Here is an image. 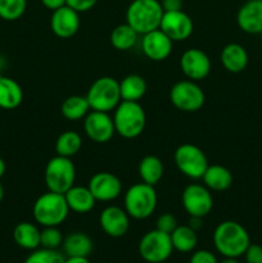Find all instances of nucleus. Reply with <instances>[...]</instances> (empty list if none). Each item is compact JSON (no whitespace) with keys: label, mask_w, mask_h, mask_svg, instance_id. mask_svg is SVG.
Returning a JSON list of instances; mask_svg holds the SVG:
<instances>
[{"label":"nucleus","mask_w":262,"mask_h":263,"mask_svg":"<svg viewBox=\"0 0 262 263\" xmlns=\"http://www.w3.org/2000/svg\"><path fill=\"white\" fill-rule=\"evenodd\" d=\"M180 68L188 80L200 81L211 72V59L207 54L198 48L188 49L180 58Z\"/></svg>","instance_id":"nucleus-14"},{"label":"nucleus","mask_w":262,"mask_h":263,"mask_svg":"<svg viewBox=\"0 0 262 263\" xmlns=\"http://www.w3.org/2000/svg\"><path fill=\"white\" fill-rule=\"evenodd\" d=\"M213 244L221 256L225 258H238L244 256L251 246L248 231L235 221H222L213 233Z\"/></svg>","instance_id":"nucleus-1"},{"label":"nucleus","mask_w":262,"mask_h":263,"mask_svg":"<svg viewBox=\"0 0 262 263\" xmlns=\"http://www.w3.org/2000/svg\"><path fill=\"white\" fill-rule=\"evenodd\" d=\"M27 0H0V18L8 22L17 21L25 14Z\"/></svg>","instance_id":"nucleus-32"},{"label":"nucleus","mask_w":262,"mask_h":263,"mask_svg":"<svg viewBox=\"0 0 262 263\" xmlns=\"http://www.w3.org/2000/svg\"><path fill=\"white\" fill-rule=\"evenodd\" d=\"M204 186L212 192H225L233 184V175L221 164L208 166L202 177Z\"/></svg>","instance_id":"nucleus-23"},{"label":"nucleus","mask_w":262,"mask_h":263,"mask_svg":"<svg viewBox=\"0 0 262 263\" xmlns=\"http://www.w3.org/2000/svg\"><path fill=\"white\" fill-rule=\"evenodd\" d=\"M130 216L125 208L117 205H108L99 216L102 230L110 238H122L130 229Z\"/></svg>","instance_id":"nucleus-17"},{"label":"nucleus","mask_w":262,"mask_h":263,"mask_svg":"<svg viewBox=\"0 0 262 263\" xmlns=\"http://www.w3.org/2000/svg\"><path fill=\"white\" fill-rule=\"evenodd\" d=\"M80 13L68 5L54 10L50 18L51 31L59 39H69L80 30Z\"/></svg>","instance_id":"nucleus-18"},{"label":"nucleus","mask_w":262,"mask_h":263,"mask_svg":"<svg viewBox=\"0 0 262 263\" xmlns=\"http://www.w3.org/2000/svg\"><path fill=\"white\" fill-rule=\"evenodd\" d=\"M174 252L170 234L154 230L148 231L139 241V254L148 263H163Z\"/></svg>","instance_id":"nucleus-9"},{"label":"nucleus","mask_w":262,"mask_h":263,"mask_svg":"<svg viewBox=\"0 0 262 263\" xmlns=\"http://www.w3.org/2000/svg\"><path fill=\"white\" fill-rule=\"evenodd\" d=\"M66 258L58 251L53 249H35L23 263H64Z\"/></svg>","instance_id":"nucleus-34"},{"label":"nucleus","mask_w":262,"mask_h":263,"mask_svg":"<svg viewBox=\"0 0 262 263\" xmlns=\"http://www.w3.org/2000/svg\"><path fill=\"white\" fill-rule=\"evenodd\" d=\"M98 0H67V5L79 13L87 12L97 5Z\"/></svg>","instance_id":"nucleus-38"},{"label":"nucleus","mask_w":262,"mask_h":263,"mask_svg":"<svg viewBox=\"0 0 262 263\" xmlns=\"http://www.w3.org/2000/svg\"><path fill=\"white\" fill-rule=\"evenodd\" d=\"M170 236H171L174 251L180 252V253H190L198 246L197 231L189 225H179L170 234Z\"/></svg>","instance_id":"nucleus-28"},{"label":"nucleus","mask_w":262,"mask_h":263,"mask_svg":"<svg viewBox=\"0 0 262 263\" xmlns=\"http://www.w3.org/2000/svg\"><path fill=\"white\" fill-rule=\"evenodd\" d=\"M138 171L141 181L152 185V186H156L163 177L164 167L158 157L145 156L139 163Z\"/></svg>","instance_id":"nucleus-27"},{"label":"nucleus","mask_w":262,"mask_h":263,"mask_svg":"<svg viewBox=\"0 0 262 263\" xmlns=\"http://www.w3.org/2000/svg\"><path fill=\"white\" fill-rule=\"evenodd\" d=\"M146 89L148 86H146V81L144 80V77L135 73L127 74L120 82L121 99L126 100V102H139L145 95Z\"/></svg>","instance_id":"nucleus-26"},{"label":"nucleus","mask_w":262,"mask_h":263,"mask_svg":"<svg viewBox=\"0 0 262 263\" xmlns=\"http://www.w3.org/2000/svg\"><path fill=\"white\" fill-rule=\"evenodd\" d=\"M177 226L179 225H177L176 217L174 215H171V213H163V215H161L157 218L156 229L162 231V233L171 234Z\"/></svg>","instance_id":"nucleus-35"},{"label":"nucleus","mask_w":262,"mask_h":263,"mask_svg":"<svg viewBox=\"0 0 262 263\" xmlns=\"http://www.w3.org/2000/svg\"><path fill=\"white\" fill-rule=\"evenodd\" d=\"M236 23L243 32L259 35L262 31V0H248L236 14Z\"/></svg>","instance_id":"nucleus-19"},{"label":"nucleus","mask_w":262,"mask_h":263,"mask_svg":"<svg viewBox=\"0 0 262 263\" xmlns=\"http://www.w3.org/2000/svg\"><path fill=\"white\" fill-rule=\"evenodd\" d=\"M90 105L86 97H80V95H72L64 99L62 103L61 112L64 118L68 121H80L87 116L90 112Z\"/></svg>","instance_id":"nucleus-31"},{"label":"nucleus","mask_w":262,"mask_h":263,"mask_svg":"<svg viewBox=\"0 0 262 263\" xmlns=\"http://www.w3.org/2000/svg\"><path fill=\"white\" fill-rule=\"evenodd\" d=\"M64 263H90L87 257H67Z\"/></svg>","instance_id":"nucleus-42"},{"label":"nucleus","mask_w":262,"mask_h":263,"mask_svg":"<svg viewBox=\"0 0 262 263\" xmlns=\"http://www.w3.org/2000/svg\"><path fill=\"white\" fill-rule=\"evenodd\" d=\"M64 198H66L69 211L81 213V215L92 211V208L95 207V203H97V199L87 186L73 185L71 189L64 193Z\"/></svg>","instance_id":"nucleus-21"},{"label":"nucleus","mask_w":262,"mask_h":263,"mask_svg":"<svg viewBox=\"0 0 262 263\" xmlns=\"http://www.w3.org/2000/svg\"><path fill=\"white\" fill-rule=\"evenodd\" d=\"M189 263H218V261L212 252L200 249V251H195L192 254Z\"/></svg>","instance_id":"nucleus-36"},{"label":"nucleus","mask_w":262,"mask_h":263,"mask_svg":"<svg viewBox=\"0 0 262 263\" xmlns=\"http://www.w3.org/2000/svg\"><path fill=\"white\" fill-rule=\"evenodd\" d=\"M170 100L179 110L193 113L204 105L205 95L199 85L192 80H181L170 90Z\"/></svg>","instance_id":"nucleus-10"},{"label":"nucleus","mask_w":262,"mask_h":263,"mask_svg":"<svg viewBox=\"0 0 262 263\" xmlns=\"http://www.w3.org/2000/svg\"><path fill=\"white\" fill-rule=\"evenodd\" d=\"M113 112L116 134L125 139H135L143 134L146 125V115L140 103L121 100Z\"/></svg>","instance_id":"nucleus-3"},{"label":"nucleus","mask_w":262,"mask_h":263,"mask_svg":"<svg viewBox=\"0 0 262 263\" xmlns=\"http://www.w3.org/2000/svg\"><path fill=\"white\" fill-rule=\"evenodd\" d=\"M184 210L190 217H205L213 208V197L211 190L202 184H190L181 195Z\"/></svg>","instance_id":"nucleus-11"},{"label":"nucleus","mask_w":262,"mask_h":263,"mask_svg":"<svg viewBox=\"0 0 262 263\" xmlns=\"http://www.w3.org/2000/svg\"><path fill=\"white\" fill-rule=\"evenodd\" d=\"M220 59L226 71L231 73H240L248 66L249 57L244 46H241L240 44L231 43L223 46Z\"/></svg>","instance_id":"nucleus-20"},{"label":"nucleus","mask_w":262,"mask_h":263,"mask_svg":"<svg viewBox=\"0 0 262 263\" xmlns=\"http://www.w3.org/2000/svg\"><path fill=\"white\" fill-rule=\"evenodd\" d=\"M218 263H239V262H238V259H236V258H225L223 261H221Z\"/></svg>","instance_id":"nucleus-44"},{"label":"nucleus","mask_w":262,"mask_h":263,"mask_svg":"<svg viewBox=\"0 0 262 263\" xmlns=\"http://www.w3.org/2000/svg\"><path fill=\"white\" fill-rule=\"evenodd\" d=\"M23 100V90L15 80L0 76V108L15 109Z\"/></svg>","instance_id":"nucleus-22"},{"label":"nucleus","mask_w":262,"mask_h":263,"mask_svg":"<svg viewBox=\"0 0 262 263\" xmlns=\"http://www.w3.org/2000/svg\"><path fill=\"white\" fill-rule=\"evenodd\" d=\"M84 131L87 138L94 143H108L116 134L113 118L107 112L90 110L84 118Z\"/></svg>","instance_id":"nucleus-12"},{"label":"nucleus","mask_w":262,"mask_h":263,"mask_svg":"<svg viewBox=\"0 0 262 263\" xmlns=\"http://www.w3.org/2000/svg\"><path fill=\"white\" fill-rule=\"evenodd\" d=\"M158 197L154 186L139 182L127 189L123 197V208L134 220H146L154 213Z\"/></svg>","instance_id":"nucleus-5"},{"label":"nucleus","mask_w":262,"mask_h":263,"mask_svg":"<svg viewBox=\"0 0 262 263\" xmlns=\"http://www.w3.org/2000/svg\"><path fill=\"white\" fill-rule=\"evenodd\" d=\"M202 220H203V218H200V217H190L189 226L192 229H194L195 231H198L200 228H202V225H203Z\"/></svg>","instance_id":"nucleus-41"},{"label":"nucleus","mask_w":262,"mask_h":263,"mask_svg":"<svg viewBox=\"0 0 262 263\" xmlns=\"http://www.w3.org/2000/svg\"><path fill=\"white\" fill-rule=\"evenodd\" d=\"M63 235H62L61 230L58 226H49V228H44L41 230L40 235V247L45 249H53V251H58L59 247L63 244Z\"/></svg>","instance_id":"nucleus-33"},{"label":"nucleus","mask_w":262,"mask_h":263,"mask_svg":"<svg viewBox=\"0 0 262 263\" xmlns=\"http://www.w3.org/2000/svg\"><path fill=\"white\" fill-rule=\"evenodd\" d=\"M76 180V167L71 158L55 156L46 163L44 181L49 192L64 194L71 189Z\"/></svg>","instance_id":"nucleus-7"},{"label":"nucleus","mask_w":262,"mask_h":263,"mask_svg":"<svg viewBox=\"0 0 262 263\" xmlns=\"http://www.w3.org/2000/svg\"><path fill=\"white\" fill-rule=\"evenodd\" d=\"M139 33L127 23L116 26L109 36L110 44L115 49L120 51H127L135 46Z\"/></svg>","instance_id":"nucleus-29"},{"label":"nucleus","mask_w":262,"mask_h":263,"mask_svg":"<svg viewBox=\"0 0 262 263\" xmlns=\"http://www.w3.org/2000/svg\"><path fill=\"white\" fill-rule=\"evenodd\" d=\"M159 28L175 43L188 40L194 30V23L190 15L182 9L172 10L163 13Z\"/></svg>","instance_id":"nucleus-13"},{"label":"nucleus","mask_w":262,"mask_h":263,"mask_svg":"<svg viewBox=\"0 0 262 263\" xmlns=\"http://www.w3.org/2000/svg\"><path fill=\"white\" fill-rule=\"evenodd\" d=\"M5 170H7V166H5V162H4V159H3L2 157H0V179H2V177L4 176Z\"/></svg>","instance_id":"nucleus-43"},{"label":"nucleus","mask_w":262,"mask_h":263,"mask_svg":"<svg viewBox=\"0 0 262 263\" xmlns=\"http://www.w3.org/2000/svg\"><path fill=\"white\" fill-rule=\"evenodd\" d=\"M87 187L97 202H112L122 193V184L116 175L110 172H97L90 179Z\"/></svg>","instance_id":"nucleus-15"},{"label":"nucleus","mask_w":262,"mask_h":263,"mask_svg":"<svg viewBox=\"0 0 262 263\" xmlns=\"http://www.w3.org/2000/svg\"><path fill=\"white\" fill-rule=\"evenodd\" d=\"M174 161L177 170L193 180L202 179L210 166L204 152L194 144H181L174 153Z\"/></svg>","instance_id":"nucleus-8"},{"label":"nucleus","mask_w":262,"mask_h":263,"mask_svg":"<svg viewBox=\"0 0 262 263\" xmlns=\"http://www.w3.org/2000/svg\"><path fill=\"white\" fill-rule=\"evenodd\" d=\"M3 198H4V189H3V185L0 184V203H2Z\"/></svg>","instance_id":"nucleus-45"},{"label":"nucleus","mask_w":262,"mask_h":263,"mask_svg":"<svg viewBox=\"0 0 262 263\" xmlns=\"http://www.w3.org/2000/svg\"><path fill=\"white\" fill-rule=\"evenodd\" d=\"M244 257L247 263H262V247L258 244H251L247 248Z\"/></svg>","instance_id":"nucleus-37"},{"label":"nucleus","mask_w":262,"mask_h":263,"mask_svg":"<svg viewBox=\"0 0 262 263\" xmlns=\"http://www.w3.org/2000/svg\"><path fill=\"white\" fill-rule=\"evenodd\" d=\"M163 13L159 0H133L126 10V23L143 36L159 28Z\"/></svg>","instance_id":"nucleus-2"},{"label":"nucleus","mask_w":262,"mask_h":263,"mask_svg":"<svg viewBox=\"0 0 262 263\" xmlns=\"http://www.w3.org/2000/svg\"><path fill=\"white\" fill-rule=\"evenodd\" d=\"M259 35H261V36H262V31H261V33H259Z\"/></svg>","instance_id":"nucleus-46"},{"label":"nucleus","mask_w":262,"mask_h":263,"mask_svg":"<svg viewBox=\"0 0 262 263\" xmlns=\"http://www.w3.org/2000/svg\"><path fill=\"white\" fill-rule=\"evenodd\" d=\"M40 235L41 230L31 222H20L13 230L15 244L27 251H35L40 247Z\"/></svg>","instance_id":"nucleus-25"},{"label":"nucleus","mask_w":262,"mask_h":263,"mask_svg":"<svg viewBox=\"0 0 262 263\" xmlns=\"http://www.w3.org/2000/svg\"><path fill=\"white\" fill-rule=\"evenodd\" d=\"M90 109L99 112H112L121 103L120 82L110 76H103L90 85L85 95Z\"/></svg>","instance_id":"nucleus-6"},{"label":"nucleus","mask_w":262,"mask_h":263,"mask_svg":"<svg viewBox=\"0 0 262 263\" xmlns=\"http://www.w3.org/2000/svg\"><path fill=\"white\" fill-rule=\"evenodd\" d=\"M82 146V138L79 133L73 130H67L62 133L55 140L57 156L72 158L76 156Z\"/></svg>","instance_id":"nucleus-30"},{"label":"nucleus","mask_w":262,"mask_h":263,"mask_svg":"<svg viewBox=\"0 0 262 263\" xmlns=\"http://www.w3.org/2000/svg\"><path fill=\"white\" fill-rule=\"evenodd\" d=\"M164 12L182 9V0H159Z\"/></svg>","instance_id":"nucleus-39"},{"label":"nucleus","mask_w":262,"mask_h":263,"mask_svg":"<svg viewBox=\"0 0 262 263\" xmlns=\"http://www.w3.org/2000/svg\"><path fill=\"white\" fill-rule=\"evenodd\" d=\"M92 240L85 233H72L64 238L62 248L67 257H89L92 252Z\"/></svg>","instance_id":"nucleus-24"},{"label":"nucleus","mask_w":262,"mask_h":263,"mask_svg":"<svg viewBox=\"0 0 262 263\" xmlns=\"http://www.w3.org/2000/svg\"><path fill=\"white\" fill-rule=\"evenodd\" d=\"M41 4H43L46 9L54 12V10L67 5V0H41Z\"/></svg>","instance_id":"nucleus-40"},{"label":"nucleus","mask_w":262,"mask_h":263,"mask_svg":"<svg viewBox=\"0 0 262 263\" xmlns=\"http://www.w3.org/2000/svg\"><path fill=\"white\" fill-rule=\"evenodd\" d=\"M68 213L69 208L64 194L49 190L35 200L32 207L33 218L43 228L62 225L68 217Z\"/></svg>","instance_id":"nucleus-4"},{"label":"nucleus","mask_w":262,"mask_h":263,"mask_svg":"<svg viewBox=\"0 0 262 263\" xmlns=\"http://www.w3.org/2000/svg\"><path fill=\"white\" fill-rule=\"evenodd\" d=\"M174 41L161 30L151 31L141 37V50L144 55L153 62H162L172 53Z\"/></svg>","instance_id":"nucleus-16"}]
</instances>
